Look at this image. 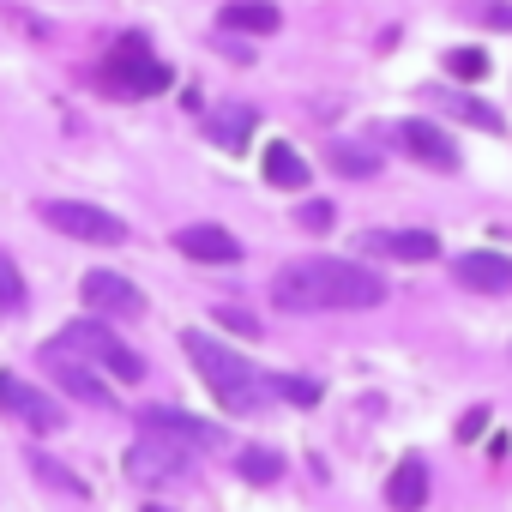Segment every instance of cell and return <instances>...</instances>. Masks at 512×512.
Returning a JSON list of instances; mask_svg holds the SVG:
<instances>
[{
    "label": "cell",
    "mask_w": 512,
    "mask_h": 512,
    "mask_svg": "<svg viewBox=\"0 0 512 512\" xmlns=\"http://www.w3.org/2000/svg\"><path fill=\"white\" fill-rule=\"evenodd\" d=\"M43 362H49V380H55L67 398H79V404H97V410H103V404H115V398H109V386L97 380V368H91V362H79L73 350L49 344V350H43Z\"/></svg>",
    "instance_id": "ba28073f"
},
{
    "label": "cell",
    "mask_w": 512,
    "mask_h": 512,
    "mask_svg": "<svg viewBox=\"0 0 512 512\" xmlns=\"http://www.w3.org/2000/svg\"><path fill=\"white\" fill-rule=\"evenodd\" d=\"M272 392H278V398H290V404H302V410H308V404H320V386H314V380H302V374H278V380H272Z\"/></svg>",
    "instance_id": "44dd1931"
},
{
    "label": "cell",
    "mask_w": 512,
    "mask_h": 512,
    "mask_svg": "<svg viewBox=\"0 0 512 512\" xmlns=\"http://www.w3.org/2000/svg\"><path fill=\"white\" fill-rule=\"evenodd\" d=\"M0 416H13V422H25V428H37V434H55L67 416H61V404L49 398V392H37L31 380H19V374H0Z\"/></svg>",
    "instance_id": "8992f818"
},
{
    "label": "cell",
    "mask_w": 512,
    "mask_h": 512,
    "mask_svg": "<svg viewBox=\"0 0 512 512\" xmlns=\"http://www.w3.org/2000/svg\"><path fill=\"white\" fill-rule=\"evenodd\" d=\"M452 278L464 290H482V296H512V260L506 253H488V247H470L452 260Z\"/></svg>",
    "instance_id": "9c48e42d"
},
{
    "label": "cell",
    "mask_w": 512,
    "mask_h": 512,
    "mask_svg": "<svg viewBox=\"0 0 512 512\" xmlns=\"http://www.w3.org/2000/svg\"><path fill=\"white\" fill-rule=\"evenodd\" d=\"M362 253H380V260H404V266H422L440 253V241L428 229H368L362 235Z\"/></svg>",
    "instance_id": "7c38bea8"
},
{
    "label": "cell",
    "mask_w": 512,
    "mask_h": 512,
    "mask_svg": "<svg viewBox=\"0 0 512 512\" xmlns=\"http://www.w3.org/2000/svg\"><path fill=\"white\" fill-rule=\"evenodd\" d=\"M145 512H169V506H145Z\"/></svg>",
    "instance_id": "f1b7e54d"
},
{
    "label": "cell",
    "mask_w": 512,
    "mask_h": 512,
    "mask_svg": "<svg viewBox=\"0 0 512 512\" xmlns=\"http://www.w3.org/2000/svg\"><path fill=\"white\" fill-rule=\"evenodd\" d=\"M139 428H145V434H157V440H175V446H187V452H205V446H217V440H223L211 422L181 416V410H145V416H139Z\"/></svg>",
    "instance_id": "4fadbf2b"
},
{
    "label": "cell",
    "mask_w": 512,
    "mask_h": 512,
    "mask_svg": "<svg viewBox=\"0 0 512 512\" xmlns=\"http://www.w3.org/2000/svg\"><path fill=\"white\" fill-rule=\"evenodd\" d=\"M235 470H241L247 482H278V476H284V458H278L272 446H247V452L235 458Z\"/></svg>",
    "instance_id": "ac0fdd59"
},
{
    "label": "cell",
    "mask_w": 512,
    "mask_h": 512,
    "mask_svg": "<svg viewBox=\"0 0 512 512\" xmlns=\"http://www.w3.org/2000/svg\"><path fill=\"white\" fill-rule=\"evenodd\" d=\"M37 217H43L49 229L73 235V241H97V247L127 241V223H121L115 211H103V205H85V199H43V205H37Z\"/></svg>",
    "instance_id": "277c9868"
},
{
    "label": "cell",
    "mask_w": 512,
    "mask_h": 512,
    "mask_svg": "<svg viewBox=\"0 0 512 512\" xmlns=\"http://www.w3.org/2000/svg\"><path fill=\"white\" fill-rule=\"evenodd\" d=\"M446 73H452V79H482V73H488V55H482V49H452V55H446Z\"/></svg>",
    "instance_id": "7402d4cb"
},
{
    "label": "cell",
    "mask_w": 512,
    "mask_h": 512,
    "mask_svg": "<svg viewBox=\"0 0 512 512\" xmlns=\"http://www.w3.org/2000/svg\"><path fill=\"white\" fill-rule=\"evenodd\" d=\"M332 163H338L344 175H374V157H368L362 145H338V151H332Z\"/></svg>",
    "instance_id": "cb8c5ba5"
},
{
    "label": "cell",
    "mask_w": 512,
    "mask_h": 512,
    "mask_svg": "<svg viewBox=\"0 0 512 512\" xmlns=\"http://www.w3.org/2000/svg\"><path fill=\"white\" fill-rule=\"evenodd\" d=\"M284 19H278V7L272 0H229L223 7V31H253V37H272Z\"/></svg>",
    "instance_id": "2e32d148"
},
{
    "label": "cell",
    "mask_w": 512,
    "mask_h": 512,
    "mask_svg": "<svg viewBox=\"0 0 512 512\" xmlns=\"http://www.w3.org/2000/svg\"><path fill=\"white\" fill-rule=\"evenodd\" d=\"M332 217H338V211H332L326 199H308V205L296 211V223H302V229H314V235H320V229H332Z\"/></svg>",
    "instance_id": "484cf974"
},
{
    "label": "cell",
    "mask_w": 512,
    "mask_h": 512,
    "mask_svg": "<svg viewBox=\"0 0 512 512\" xmlns=\"http://www.w3.org/2000/svg\"><path fill=\"white\" fill-rule=\"evenodd\" d=\"M181 350H187V362L199 368V380L211 386V398L223 404V410H235V416H260L266 410V374L253 368L241 350H229V344H217V338H205V332H181Z\"/></svg>",
    "instance_id": "7a4b0ae2"
},
{
    "label": "cell",
    "mask_w": 512,
    "mask_h": 512,
    "mask_svg": "<svg viewBox=\"0 0 512 512\" xmlns=\"http://www.w3.org/2000/svg\"><path fill=\"white\" fill-rule=\"evenodd\" d=\"M169 61H157L139 37H127L103 67H97V85L109 91V97H157V91H169Z\"/></svg>",
    "instance_id": "3957f363"
},
{
    "label": "cell",
    "mask_w": 512,
    "mask_h": 512,
    "mask_svg": "<svg viewBox=\"0 0 512 512\" xmlns=\"http://www.w3.org/2000/svg\"><path fill=\"white\" fill-rule=\"evenodd\" d=\"M398 139H404V151H410L422 169H440V175H452V169H458V145H452L434 121H404V127H398Z\"/></svg>",
    "instance_id": "5bb4252c"
},
{
    "label": "cell",
    "mask_w": 512,
    "mask_h": 512,
    "mask_svg": "<svg viewBox=\"0 0 512 512\" xmlns=\"http://www.w3.org/2000/svg\"><path fill=\"white\" fill-rule=\"evenodd\" d=\"M31 470H37L43 482H55V488H67V494H85V482H79V476H67V470H61V464H49V458H31Z\"/></svg>",
    "instance_id": "4316f807"
},
{
    "label": "cell",
    "mask_w": 512,
    "mask_h": 512,
    "mask_svg": "<svg viewBox=\"0 0 512 512\" xmlns=\"http://www.w3.org/2000/svg\"><path fill=\"white\" fill-rule=\"evenodd\" d=\"M217 320H223L229 332H241V338H253V332H260V320H253V314H241V308H217Z\"/></svg>",
    "instance_id": "83f0119b"
},
{
    "label": "cell",
    "mask_w": 512,
    "mask_h": 512,
    "mask_svg": "<svg viewBox=\"0 0 512 512\" xmlns=\"http://www.w3.org/2000/svg\"><path fill=\"white\" fill-rule=\"evenodd\" d=\"M272 302L284 314H362L386 302V278L356 260H290L272 278Z\"/></svg>",
    "instance_id": "6da1fadb"
},
{
    "label": "cell",
    "mask_w": 512,
    "mask_h": 512,
    "mask_svg": "<svg viewBox=\"0 0 512 512\" xmlns=\"http://www.w3.org/2000/svg\"><path fill=\"white\" fill-rule=\"evenodd\" d=\"M266 181H272V187H308V163H302L290 145H272V151H266Z\"/></svg>",
    "instance_id": "e0dca14e"
},
{
    "label": "cell",
    "mask_w": 512,
    "mask_h": 512,
    "mask_svg": "<svg viewBox=\"0 0 512 512\" xmlns=\"http://www.w3.org/2000/svg\"><path fill=\"white\" fill-rule=\"evenodd\" d=\"M0 308H25V278L7 253H0Z\"/></svg>",
    "instance_id": "603a6c76"
},
{
    "label": "cell",
    "mask_w": 512,
    "mask_h": 512,
    "mask_svg": "<svg viewBox=\"0 0 512 512\" xmlns=\"http://www.w3.org/2000/svg\"><path fill=\"white\" fill-rule=\"evenodd\" d=\"M61 350H73V356H85L91 368H109L115 380H139L145 374V362L103 326V320H73L67 332H61Z\"/></svg>",
    "instance_id": "5b68a950"
},
{
    "label": "cell",
    "mask_w": 512,
    "mask_h": 512,
    "mask_svg": "<svg viewBox=\"0 0 512 512\" xmlns=\"http://www.w3.org/2000/svg\"><path fill=\"white\" fill-rule=\"evenodd\" d=\"M446 109H452L458 121H470V127H482V133H500V115H494L488 103H476V97H446Z\"/></svg>",
    "instance_id": "ffe728a7"
},
{
    "label": "cell",
    "mask_w": 512,
    "mask_h": 512,
    "mask_svg": "<svg viewBox=\"0 0 512 512\" xmlns=\"http://www.w3.org/2000/svg\"><path fill=\"white\" fill-rule=\"evenodd\" d=\"M470 19H482L494 31H512V0H482V7H470Z\"/></svg>",
    "instance_id": "d4e9b609"
},
{
    "label": "cell",
    "mask_w": 512,
    "mask_h": 512,
    "mask_svg": "<svg viewBox=\"0 0 512 512\" xmlns=\"http://www.w3.org/2000/svg\"><path fill=\"white\" fill-rule=\"evenodd\" d=\"M175 247L199 266H235L241 260V241L223 223H187V229H175Z\"/></svg>",
    "instance_id": "8fae6325"
},
{
    "label": "cell",
    "mask_w": 512,
    "mask_h": 512,
    "mask_svg": "<svg viewBox=\"0 0 512 512\" xmlns=\"http://www.w3.org/2000/svg\"><path fill=\"white\" fill-rule=\"evenodd\" d=\"M85 302H91V314L97 320H139L145 314V296L121 278V272H85Z\"/></svg>",
    "instance_id": "52a82bcc"
},
{
    "label": "cell",
    "mask_w": 512,
    "mask_h": 512,
    "mask_svg": "<svg viewBox=\"0 0 512 512\" xmlns=\"http://www.w3.org/2000/svg\"><path fill=\"white\" fill-rule=\"evenodd\" d=\"M127 476H139V482H175V476H187V446L145 434V440L127 452Z\"/></svg>",
    "instance_id": "30bf717a"
},
{
    "label": "cell",
    "mask_w": 512,
    "mask_h": 512,
    "mask_svg": "<svg viewBox=\"0 0 512 512\" xmlns=\"http://www.w3.org/2000/svg\"><path fill=\"white\" fill-rule=\"evenodd\" d=\"M422 500H428V464L410 452V458L392 470V482H386V506H392V512H422Z\"/></svg>",
    "instance_id": "9a60e30c"
},
{
    "label": "cell",
    "mask_w": 512,
    "mask_h": 512,
    "mask_svg": "<svg viewBox=\"0 0 512 512\" xmlns=\"http://www.w3.org/2000/svg\"><path fill=\"white\" fill-rule=\"evenodd\" d=\"M205 133H211L217 145H235V151H241V145H247V133H253V115H247V109H229V115H211V121H205Z\"/></svg>",
    "instance_id": "d6986e66"
}]
</instances>
